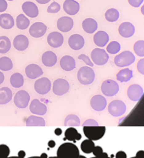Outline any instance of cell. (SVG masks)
I'll use <instances>...</instances> for the list:
<instances>
[{"label":"cell","instance_id":"6da1fadb","mask_svg":"<svg viewBox=\"0 0 144 158\" xmlns=\"http://www.w3.org/2000/svg\"><path fill=\"white\" fill-rule=\"evenodd\" d=\"M57 156L58 157L75 158L80 156V152L77 146L75 144L66 142L62 144L57 151Z\"/></svg>","mask_w":144,"mask_h":158},{"label":"cell","instance_id":"7a4b0ae2","mask_svg":"<svg viewBox=\"0 0 144 158\" xmlns=\"http://www.w3.org/2000/svg\"><path fill=\"white\" fill-rule=\"evenodd\" d=\"M84 135L88 139L92 141H98L104 136L106 133L105 127L86 126L83 127Z\"/></svg>","mask_w":144,"mask_h":158},{"label":"cell","instance_id":"3957f363","mask_svg":"<svg viewBox=\"0 0 144 158\" xmlns=\"http://www.w3.org/2000/svg\"><path fill=\"white\" fill-rule=\"evenodd\" d=\"M95 74L91 67H83L77 73V78L82 85H90L94 81Z\"/></svg>","mask_w":144,"mask_h":158},{"label":"cell","instance_id":"277c9868","mask_svg":"<svg viewBox=\"0 0 144 158\" xmlns=\"http://www.w3.org/2000/svg\"><path fill=\"white\" fill-rule=\"evenodd\" d=\"M135 57L132 54V52L129 51L121 52V54L114 58V63L116 66L119 67H125L132 65L135 62Z\"/></svg>","mask_w":144,"mask_h":158},{"label":"cell","instance_id":"5b68a950","mask_svg":"<svg viewBox=\"0 0 144 158\" xmlns=\"http://www.w3.org/2000/svg\"><path fill=\"white\" fill-rule=\"evenodd\" d=\"M109 113L114 117H119L123 115L126 111V105L123 101L115 100L110 103L108 107Z\"/></svg>","mask_w":144,"mask_h":158},{"label":"cell","instance_id":"8992f818","mask_svg":"<svg viewBox=\"0 0 144 158\" xmlns=\"http://www.w3.org/2000/svg\"><path fill=\"white\" fill-rule=\"evenodd\" d=\"M101 90L106 97H114L119 91V85L114 80L107 79L102 84Z\"/></svg>","mask_w":144,"mask_h":158},{"label":"cell","instance_id":"52a82bcc","mask_svg":"<svg viewBox=\"0 0 144 158\" xmlns=\"http://www.w3.org/2000/svg\"><path fill=\"white\" fill-rule=\"evenodd\" d=\"M91 59L93 63L98 66L106 64L109 60V56L105 50L101 48H95L91 52Z\"/></svg>","mask_w":144,"mask_h":158},{"label":"cell","instance_id":"ba28073f","mask_svg":"<svg viewBox=\"0 0 144 158\" xmlns=\"http://www.w3.org/2000/svg\"><path fill=\"white\" fill-rule=\"evenodd\" d=\"M34 88L37 94L40 95H44L50 92L51 89V82L47 77H42V78L38 79L35 82Z\"/></svg>","mask_w":144,"mask_h":158},{"label":"cell","instance_id":"9c48e42d","mask_svg":"<svg viewBox=\"0 0 144 158\" xmlns=\"http://www.w3.org/2000/svg\"><path fill=\"white\" fill-rule=\"evenodd\" d=\"M29 101H30V96L25 90H20L15 94L14 104L19 108H25L29 105Z\"/></svg>","mask_w":144,"mask_h":158},{"label":"cell","instance_id":"30bf717a","mask_svg":"<svg viewBox=\"0 0 144 158\" xmlns=\"http://www.w3.org/2000/svg\"><path fill=\"white\" fill-rule=\"evenodd\" d=\"M70 89V84L66 80L58 78L53 83L54 94L58 96H62Z\"/></svg>","mask_w":144,"mask_h":158},{"label":"cell","instance_id":"8fae6325","mask_svg":"<svg viewBox=\"0 0 144 158\" xmlns=\"http://www.w3.org/2000/svg\"><path fill=\"white\" fill-rule=\"evenodd\" d=\"M47 29L46 25L42 22H36L31 25L29 29V33L32 37L39 38L42 37L43 35L46 33V31Z\"/></svg>","mask_w":144,"mask_h":158},{"label":"cell","instance_id":"7c38bea8","mask_svg":"<svg viewBox=\"0 0 144 158\" xmlns=\"http://www.w3.org/2000/svg\"><path fill=\"white\" fill-rule=\"evenodd\" d=\"M128 97L132 101H138L143 94V89L139 85L133 84L128 89Z\"/></svg>","mask_w":144,"mask_h":158},{"label":"cell","instance_id":"4fadbf2b","mask_svg":"<svg viewBox=\"0 0 144 158\" xmlns=\"http://www.w3.org/2000/svg\"><path fill=\"white\" fill-rule=\"evenodd\" d=\"M30 111L32 114H36L38 115H43L46 113L47 111V108L44 104L37 100V99H34L33 101L31 102L30 106Z\"/></svg>","mask_w":144,"mask_h":158},{"label":"cell","instance_id":"5bb4252c","mask_svg":"<svg viewBox=\"0 0 144 158\" xmlns=\"http://www.w3.org/2000/svg\"><path fill=\"white\" fill-rule=\"evenodd\" d=\"M47 42L50 47L57 48L61 47L64 42V38L60 32H52L47 36Z\"/></svg>","mask_w":144,"mask_h":158},{"label":"cell","instance_id":"9a60e30c","mask_svg":"<svg viewBox=\"0 0 144 158\" xmlns=\"http://www.w3.org/2000/svg\"><path fill=\"white\" fill-rule=\"evenodd\" d=\"M106 100L102 95H95L91 98V106L94 111H103L106 107Z\"/></svg>","mask_w":144,"mask_h":158},{"label":"cell","instance_id":"2e32d148","mask_svg":"<svg viewBox=\"0 0 144 158\" xmlns=\"http://www.w3.org/2000/svg\"><path fill=\"white\" fill-rule=\"evenodd\" d=\"M57 27L61 32H70L73 27V20L70 17H62L58 20Z\"/></svg>","mask_w":144,"mask_h":158},{"label":"cell","instance_id":"e0dca14e","mask_svg":"<svg viewBox=\"0 0 144 158\" xmlns=\"http://www.w3.org/2000/svg\"><path fill=\"white\" fill-rule=\"evenodd\" d=\"M63 9L69 15H75L80 10V4L75 0H66L63 3Z\"/></svg>","mask_w":144,"mask_h":158},{"label":"cell","instance_id":"ac0fdd59","mask_svg":"<svg viewBox=\"0 0 144 158\" xmlns=\"http://www.w3.org/2000/svg\"><path fill=\"white\" fill-rule=\"evenodd\" d=\"M118 32H119L120 35L123 37H131L135 33V27L130 22H123L120 25Z\"/></svg>","mask_w":144,"mask_h":158},{"label":"cell","instance_id":"d6986e66","mask_svg":"<svg viewBox=\"0 0 144 158\" xmlns=\"http://www.w3.org/2000/svg\"><path fill=\"white\" fill-rule=\"evenodd\" d=\"M22 10L29 18H36L39 15V10L32 2H25L22 4Z\"/></svg>","mask_w":144,"mask_h":158},{"label":"cell","instance_id":"ffe728a7","mask_svg":"<svg viewBox=\"0 0 144 158\" xmlns=\"http://www.w3.org/2000/svg\"><path fill=\"white\" fill-rule=\"evenodd\" d=\"M69 45L73 50H80L84 46V39L81 35L73 34L69 38Z\"/></svg>","mask_w":144,"mask_h":158},{"label":"cell","instance_id":"44dd1931","mask_svg":"<svg viewBox=\"0 0 144 158\" xmlns=\"http://www.w3.org/2000/svg\"><path fill=\"white\" fill-rule=\"evenodd\" d=\"M43 70L39 66L36 64H29L25 68V74L27 77L30 79L37 78L43 74Z\"/></svg>","mask_w":144,"mask_h":158},{"label":"cell","instance_id":"7402d4cb","mask_svg":"<svg viewBox=\"0 0 144 158\" xmlns=\"http://www.w3.org/2000/svg\"><path fill=\"white\" fill-rule=\"evenodd\" d=\"M29 39L25 35H18L14 40V46L18 51H25L29 47Z\"/></svg>","mask_w":144,"mask_h":158},{"label":"cell","instance_id":"603a6c76","mask_svg":"<svg viewBox=\"0 0 144 158\" xmlns=\"http://www.w3.org/2000/svg\"><path fill=\"white\" fill-rule=\"evenodd\" d=\"M60 66L66 71H71L76 67L75 59L70 56H63L60 60Z\"/></svg>","mask_w":144,"mask_h":158},{"label":"cell","instance_id":"cb8c5ba5","mask_svg":"<svg viewBox=\"0 0 144 158\" xmlns=\"http://www.w3.org/2000/svg\"><path fill=\"white\" fill-rule=\"evenodd\" d=\"M109 35L104 31L97 32L94 36V43L98 47H104L109 41Z\"/></svg>","mask_w":144,"mask_h":158},{"label":"cell","instance_id":"d4e9b609","mask_svg":"<svg viewBox=\"0 0 144 158\" xmlns=\"http://www.w3.org/2000/svg\"><path fill=\"white\" fill-rule=\"evenodd\" d=\"M14 25V20L9 14L0 15V26L4 29H10Z\"/></svg>","mask_w":144,"mask_h":158},{"label":"cell","instance_id":"484cf974","mask_svg":"<svg viewBox=\"0 0 144 158\" xmlns=\"http://www.w3.org/2000/svg\"><path fill=\"white\" fill-rule=\"evenodd\" d=\"M42 62L46 67H53L57 63V56L53 52H46L42 56Z\"/></svg>","mask_w":144,"mask_h":158},{"label":"cell","instance_id":"4316f807","mask_svg":"<svg viewBox=\"0 0 144 158\" xmlns=\"http://www.w3.org/2000/svg\"><path fill=\"white\" fill-rule=\"evenodd\" d=\"M82 27L87 33H93L98 29V23L92 18H87L82 22Z\"/></svg>","mask_w":144,"mask_h":158},{"label":"cell","instance_id":"83f0119b","mask_svg":"<svg viewBox=\"0 0 144 158\" xmlns=\"http://www.w3.org/2000/svg\"><path fill=\"white\" fill-rule=\"evenodd\" d=\"M81 138V135L74 127H69L65 132L64 140H69L76 142L77 141L80 140Z\"/></svg>","mask_w":144,"mask_h":158},{"label":"cell","instance_id":"f1b7e54d","mask_svg":"<svg viewBox=\"0 0 144 158\" xmlns=\"http://www.w3.org/2000/svg\"><path fill=\"white\" fill-rule=\"evenodd\" d=\"M13 93L8 87L0 88V104H6L11 101Z\"/></svg>","mask_w":144,"mask_h":158},{"label":"cell","instance_id":"f546056e","mask_svg":"<svg viewBox=\"0 0 144 158\" xmlns=\"http://www.w3.org/2000/svg\"><path fill=\"white\" fill-rule=\"evenodd\" d=\"M45 125H46V123L44 119L36 115H31L26 120L27 127H44Z\"/></svg>","mask_w":144,"mask_h":158},{"label":"cell","instance_id":"4dcf8cb0","mask_svg":"<svg viewBox=\"0 0 144 158\" xmlns=\"http://www.w3.org/2000/svg\"><path fill=\"white\" fill-rule=\"evenodd\" d=\"M133 77V72L130 69L125 68L121 70L117 74V79L121 82H126L132 79Z\"/></svg>","mask_w":144,"mask_h":158},{"label":"cell","instance_id":"1f68e13d","mask_svg":"<svg viewBox=\"0 0 144 158\" xmlns=\"http://www.w3.org/2000/svg\"><path fill=\"white\" fill-rule=\"evenodd\" d=\"M80 118L76 115H69L66 118H65V127H75L80 126Z\"/></svg>","mask_w":144,"mask_h":158},{"label":"cell","instance_id":"d6a6232c","mask_svg":"<svg viewBox=\"0 0 144 158\" xmlns=\"http://www.w3.org/2000/svg\"><path fill=\"white\" fill-rule=\"evenodd\" d=\"M17 27L19 29H26L30 25V21L27 18V17L24 15H19L16 19Z\"/></svg>","mask_w":144,"mask_h":158},{"label":"cell","instance_id":"836d02e7","mask_svg":"<svg viewBox=\"0 0 144 158\" xmlns=\"http://www.w3.org/2000/svg\"><path fill=\"white\" fill-rule=\"evenodd\" d=\"M10 84L14 88H21L24 85V77L19 73H14L10 77Z\"/></svg>","mask_w":144,"mask_h":158},{"label":"cell","instance_id":"e575fe53","mask_svg":"<svg viewBox=\"0 0 144 158\" xmlns=\"http://www.w3.org/2000/svg\"><path fill=\"white\" fill-rule=\"evenodd\" d=\"M11 48L10 40L6 36H0V53L4 54L9 52Z\"/></svg>","mask_w":144,"mask_h":158},{"label":"cell","instance_id":"d590c367","mask_svg":"<svg viewBox=\"0 0 144 158\" xmlns=\"http://www.w3.org/2000/svg\"><path fill=\"white\" fill-rule=\"evenodd\" d=\"M13 68L12 60L9 57L4 56L0 58V70L3 71H8Z\"/></svg>","mask_w":144,"mask_h":158},{"label":"cell","instance_id":"8d00e7d4","mask_svg":"<svg viewBox=\"0 0 144 158\" xmlns=\"http://www.w3.org/2000/svg\"><path fill=\"white\" fill-rule=\"evenodd\" d=\"M81 150L85 153H92L94 149V143L91 139H86L81 143Z\"/></svg>","mask_w":144,"mask_h":158},{"label":"cell","instance_id":"74e56055","mask_svg":"<svg viewBox=\"0 0 144 158\" xmlns=\"http://www.w3.org/2000/svg\"><path fill=\"white\" fill-rule=\"evenodd\" d=\"M106 19L110 22H114L116 21H118L119 18V12L118 10L114 9V8H111L109 9L106 12L105 14Z\"/></svg>","mask_w":144,"mask_h":158},{"label":"cell","instance_id":"f35d334b","mask_svg":"<svg viewBox=\"0 0 144 158\" xmlns=\"http://www.w3.org/2000/svg\"><path fill=\"white\" fill-rule=\"evenodd\" d=\"M134 51L137 56L144 57V40H139L134 44Z\"/></svg>","mask_w":144,"mask_h":158},{"label":"cell","instance_id":"ab89813d","mask_svg":"<svg viewBox=\"0 0 144 158\" xmlns=\"http://www.w3.org/2000/svg\"><path fill=\"white\" fill-rule=\"evenodd\" d=\"M121 50V44L117 41H112L109 44L106 51L110 54H117Z\"/></svg>","mask_w":144,"mask_h":158},{"label":"cell","instance_id":"60d3db41","mask_svg":"<svg viewBox=\"0 0 144 158\" xmlns=\"http://www.w3.org/2000/svg\"><path fill=\"white\" fill-rule=\"evenodd\" d=\"M61 9V6L58 2H54L50 4L47 8V12L50 13V14H55L58 13Z\"/></svg>","mask_w":144,"mask_h":158},{"label":"cell","instance_id":"b9f144b4","mask_svg":"<svg viewBox=\"0 0 144 158\" xmlns=\"http://www.w3.org/2000/svg\"><path fill=\"white\" fill-rule=\"evenodd\" d=\"M10 150L6 145H0V157H7Z\"/></svg>","mask_w":144,"mask_h":158},{"label":"cell","instance_id":"7bdbcfd3","mask_svg":"<svg viewBox=\"0 0 144 158\" xmlns=\"http://www.w3.org/2000/svg\"><path fill=\"white\" fill-rule=\"evenodd\" d=\"M92 153L94 154V156H95L96 157H101L102 156H108V155L106 153H103V150H102V149L100 146H96V147H94Z\"/></svg>","mask_w":144,"mask_h":158},{"label":"cell","instance_id":"ee69618b","mask_svg":"<svg viewBox=\"0 0 144 158\" xmlns=\"http://www.w3.org/2000/svg\"><path fill=\"white\" fill-rule=\"evenodd\" d=\"M78 59H80V60H83V61H84L86 64L88 65L89 67H91L94 66V63L91 61L90 58H89L88 56H86V55H84V54L80 55V56H78Z\"/></svg>","mask_w":144,"mask_h":158},{"label":"cell","instance_id":"f6af8a7d","mask_svg":"<svg viewBox=\"0 0 144 158\" xmlns=\"http://www.w3.org/2000/svg\"><path fill=\"white\" fill-rule=\"evenodd\" d=\"M137 70L140 74L144 75V59H140L137 63Z\"/></svg>","mask_w":144,"mask_h":158},{"label":"cell","instance_id":"bcb514c9","mask_svg":"<svg viewBox=\"0 0 144 158\" xmlns=\"http://www.w3.org/2000/svg\"><path fill=\"white\" fill-rule=\"evenodd\" d=\"M143 0H128V2L133 7H139L142 3Z\"/></svg>","mask_w":144,"mask_h":158},{"label":"cell","instance_id":"7dc6e473","mask_svg":"<svg viewBox=\"0 0 144 158\" xmlns=\"http://www.w3.org/2000/svg\"><path fill=\"white\" fill-rule=\"evenodd\" d=\"M86 126H98V123L96 122L94 119H91V118H89L87 120H86L85 122L83 123V127Z\"/></svg>","mask_w":144,"mask_h":158},{"label":"cell","instance_id":"c3c4849f","mask_svg":"<svg viewBox=\"0 0 144 158\" xmlns=\"http://www.w3.org/2000/svg\"><path fill=\"white\" fill-rule=\"evenodd\" d=\"M7 9V2L6 0H0V12H4Z\"/></svg>","mask_w":144,"mask_h":158},{"label":"cell","instance_id":"681fc988","mask_svg":"<svg viewBox=\"0 0 144 158\" xmlns=\"http://www.w3.org/2000/svg\"><path fill=\"white\" fill-rule=\"evenodd\" d=\"M116 157L117 158H126L127 155L125 152L123 151H119L117 154H116Z\"/></svg>","mask_w":144,"mask_h":158},{"label":"cell","instance_id":"f907efd6","mask_svg":"<svg viewBox=\"0 0 144 158\" xmlns=\"http://www.w3.org/2000/svg\"><path fill=\"white\" fill-rule=\"evenodd\" d=\"M36 1L39 4H46L50 2V0H36Z\"/></svg>","mask_w":144,"mask_h":158},{"label":"cell","instance_id":"816d5d0a","mask_svg":"<svg viewBox=\"0 0 144 158\" xmlns=\"http://www.w3.org/2000/svg\"><path fill=\"white\" fill-rule=\"evenodd\" d=\"M54 133H55L56 135L59 136V135H61L62 134V129H60V128H57V129H55V131H54Z\"/></svg>","mask_w":144,"mask_h":158},{"label":"cell","instance_id":"f5cc1de1","mask_svg":"<svg viewBox=\"0 0 144 158\" xmlns=\"http://www.w3.org/2000/svg\"><path fill=\"white\" fill-rule=\"evenodd\" d=\"M136 156L137 157H142V156H144V151L143 150L139 151V152L136 153Z\"/></svg>","mask_w":144,"mask_h":158},{"label":"cell","instance_id":"db71d44e","mask_svg":"<svg viewBox=\"0 0 144 158\" xmlns=\"http://www.w3.org/2000/svg\"><path fill=\"white\" fill-rule=\"evenodd\" d=\"M4 78H5V77H4V74H2V72L0 71V85L2 84V83L4 81Z\"/></svg>","mask_w":144,"mask_h":158},{"label":"cell","instance_id":"11a10c76","mask_svg":"<svg viewBox=\"0 0 144 158\" xmlns=\"http://www.w3.org/2000/svg\"><path fill=\"white\" fill-rule=\"evenodd\" d=\"M48 146H50V148H53L55 146V142L54 141H50V142H48Z\"/></svg>","mask_w":144,"mask_h":158},{"label":"cell","instance_id":"9f6ffc18","mask_svg":"<svg viewBox=\"0 0 144 158\" xmlns=\"http://www.w3.org/2000/svg\"><path fill=\"white\" fill-rule=\"evenodd\" d=\"M18 156H25V152H24V151H20Z\"/></svg>","mask_w":144,"mask_h":158},{"label":"cell","instance_id":"6f0895ef","mask_svg":"<svg viewBox=\"0 0 144 158\" xmlns=\"http://www.w3.org/2000/svg\"><path fill=\"white\" fill-rule=\"evenodd\" d=\"M141 13H142V15H144V5L142 6V7H141Z\"/></svg>","mask_w":144,"mask_h":158},{"label":"cell","instance_id":"680465c9","mask_svg":"<svg viewBox=\"0 0 144 158\" xmlns=\"http://www.w3.org/2000/svg\"><path fill=\"white\" fill-rule=\"evenodd\" d=\"M8 1H13V0H8Z\"/></svg>","mask_w":144,"mask_h":158}]
</instances>
